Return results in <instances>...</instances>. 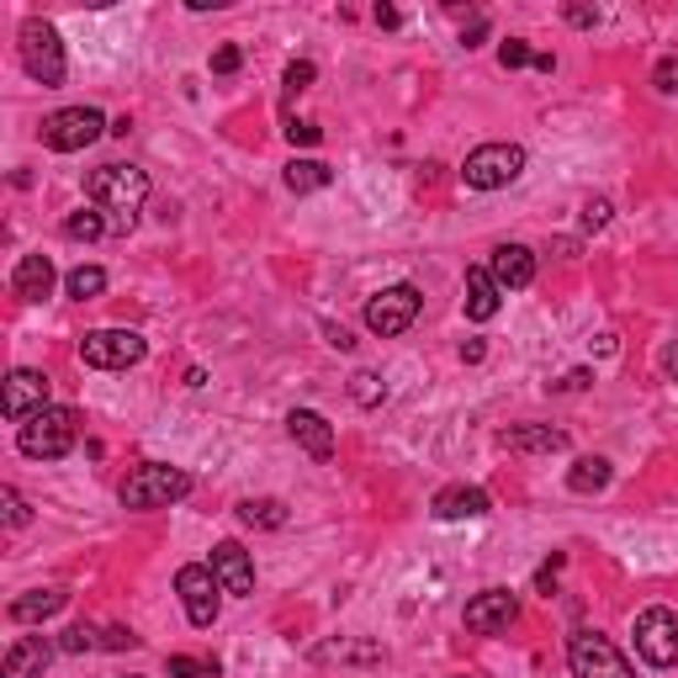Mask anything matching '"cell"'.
Instances as JSON below:
<instances>
[{"mask_svg": "<svg viewBox=\"0 0 678 678\" xmlns=\"http://www.w3.org/2000/svg\"><path fill=\"white\" fill-rule=\"evenodd\" d=\"M86 191L101 212H112L107 218V234H127L138 223V207L148 202V176L138 165H101V170H90Z\"/></svg>", "mask_w": 678, "mask_h": 678, "instance_id": "1", "label": "cell"}, {"mask_svg": "<svg viewBox=\"0 0 678 678\" xmlns=\"http://www.w3.org/2000/svg\"><path fill=\"white\" fill-rule=\"evenodd\" d=\"M75 441H80V413L64 409V403H48L16 430V451L32 456V462H59V456L75 451Z\"/></svg>", "mask_w": 678, "mask_h": 678, "instance_id": "2", "label": "cell"}, {"mask_svg": "<svg viewBox=\"0 0 678 678\" xmlns=\"http://www.w3.org/2000/svg\"><path fill=\"white\" fill-rule=\"evenodd\" d=\"M191 488H197L191 473L165 467V462H144V467H133L127 482H122V509H170V503H180Z\"/></svg>", "mask_w": 678, "mask_h": 678, "instance_id": "3", "label": "cell"}, {"mask_svg": "<svg viewBox=\"0 0 678 678\" xmlns=\"http://www.w3.org/2000/svg\"><path fill=\"white\" fill-rule=\"evenodd\" d=\"M101 133H112V127H107V118H101L96 107H59V112H48L43 127H37V138L54 148V154H80V148H90Z\"/></svg>", "mask_w": 678, "mask_h": 678, "instance_id": "4", "label": "cell"}, {"mask_svg": "<svg viewBox=\"0 0 678 678\" xmlns=\"http://www.w3.org/2000/svg\"><path fill=\"white\" fill-rule=\"evenodd\" d=\"M567 668H573V678H636L625 652L599 631H573L567 636Z\"/></svg>", "mask_w": 678, "mask_h": 678, "instance_id": "5", "label": "cell"}, {"mask_svg": "<svg viewBox=\"0 0 678 678\" xmlns=\"http://www.w3.org/2000/svg\"><path fill=\"white\" fill-rule=\"evenodd\" d=\"M22 69H27L37 86H64V43L54 22H43V16H27L22 22Z\"/></svg>", "mask_w": 678, "mask_h": 678, "instance_id": "6", "label": "cell"}, {"mask_svg": "<svg viewBox=\"0 0 678 678\" xmlns=\"http://www.w3.org/2000/svg\"><path fill=\"white\" fill-rule=\"evenodd\" d=\"M148 355V340L138 329H90L80 340V360L96 371H127Z\"/></svg>", "mask_w": 678, "mask_h": 678, "instance_id": "7", "label": "cell"}, {"mask_svg": "<svg viewBox=\"0 0 678 678\" xmlns=\"http://www.w3.org/2000/svg\"><path fill=\"white\" fill-rule=\"evenodd\" d=\"M419 308H424L419 287H409V281H398V287H382V292L366 302V329H371L377 340H398V334H409V329H413Z\"/></svg>", "mask_w": 678, "mask_h": 678, "instance_id": "8", "label": "cell"}, {"mask_svg": "<svg viewBox=\"0 0 678 678\" xmlns=\"http://www.w3.org/2000/svg\"><path fill=\"white\" fill-rule=\"evenodd\" d=\"M520 170H525V148L520 144H482L467 154L462 180H467L473 191H499L509 180H520Z\"/></svg>", "mask_w": 678, "mask_h": 678, "instance_id": "9", "label": "cell"}, {"mask_svg": "<svg viewBox=\"0 0 678 678\" xmlns=\"http://www.w3.org/2000/svg\"><path fill=\"white\" fill-rule=\"evenodd\" d=\"M176 593H180V604H186V620H191L197 631H207V625L218 620V610H223V583H218V573L202 567V562H186V567H180Z\"/></svg>", "mask_w": 678, "mask_h": 678, "instance_id": "10", "label": "cell"}, {"mask_svg": "<svg viewBox=\"0 0 678 678\" xmlns=\"http://www.w3.org/2000/svg\"><path fill=\"white\" fill-rule=\"evenodd\" d=\"M636 652L647 657L652 668H678V615L652 604L636 615Z\"/></svg>", "mask_w": 678, "mask_h": 678, "instance_id": "11", "label": "cell"}, {"mask_svg": "<svg viewBox=\"0 0 678 678\" xmlns=\"http://www.w3.org/2000/svg\"><path fill=\"white\" fill-rule=\"evenodd\" d=\"M0 409H5L11 424H27L32 413L48 409V377L32 371V366H16V371L5 377V387H0Z\"/></svg>", "mask_w": 678, "mask_h": 678, "instance_id": "12", "label": "cell"}, {"mask_svg": "<svg viewBox=\"0 0 678 678\" xmlns=\"http://www.w3.org/2000/svg\"><path fill=\"white\" fill-rule=\"evenodd\" d=\"M514 615H520V599L509 589H482L467 599V631L473 636H499V631H509L514 625Z\"/></svg>", "mask_w": 678, "mask_h": 678, "instance_id": "13", "label": "cell"}, {"mask_svg": "<svg viewBox=\"0 0 678 678\" xmlns=\"http://www.w3.org/2000/svg\"><path fill=\"white\" fill-rule=\"evenodd\" d=\"M212 573H218L223 593H234V599H249V593H255V562H249V552H244L238 541H218V546H212Z\"/></svg>", "mask_w": 678, "mask_h": 678, "instance_id": "14", "label": "cell"}, {"mask_svg": "<svg viewBox=\"0 0 678 678\" xmlns=\"http://www.w3.org/2000/svg\"><path fill=\"white\" fill-rule=\"evenodd\" d=\"M54 663V642L48 636H16L5 657H0V678H43Z\"/></svg>", "mask_w": 678, "mask_h": 678, "instance_id": "15", "label": "cell"}, {"mask_svg": "<svg viewBox=\"0 0 678 678\" xmlns=\"http://www.w3.org/2000/svg\"><path fill=\"white\" fill-rule=\"evenodd\" d=\"M287 435H292L313 462H334V424L319 409H292L287 413Z\"/></svg>", "mask_w": 678, "mask_h": 678, "instance_id": "16", "label": "cell"}, {"mask_svg": "<svg viewBox=\"0 0 678 678\" xmlns=\"http://www.w3.org/2000/svg\"><path fill=\"white\" fill-rule=\"evenodd\" d=\"M488 270H493V281H499L503 292H525V287L535 281V255L525 249V244H499L493 260H488Z\"/></svg>", "mask_w": 678, "mask_h": 678, "instance_id": "17", "label": "cell"}, {"mask_svg": "<svg viewBox=\"0 0 678 678\" xmlns=\"http://www.w3.org/2000/svg\"><path fill=\"white\" fill-rule=\"evenodd\" d=\"M462 308H467V319H473V324L499 319L503 287L493 281V270H488V266H473V270H467V297H462Z\"/></svg>", "mask_w": 678, "mask_h": 678, "instance_id": "18", "label": "cell"}, {"mask_svg": "<svg viewBox=\"0 0 678 678\" xmlns=\"http://www.w3.org/2000/svg\"><path fill=\"white\" fill-rule=\"evenodd\" d=\"M54 281H59V270L48 255H22L16 270H11V292L22 297V302H43V297L54 292Z\"/></svg>", "mask_w": 678, "mask_h": 678, "instance_id": "19", "label": "cell"}, {"mask_svg": "<svg viewBox=\"0 0 678 678\" xmlns=\"http://www.w3.org/2000/svg\"><path fill=\"white\" fill-rule=\"evenodd\" d=\"M488 509H493V499H488L482 488H467V482H462V488H441L435 503H430V514L445 520V525H451V520H482Z\"/></svg>", "mask_w": 678, "mask_h": 678, "instance_id": "20", "label": "cell"}, {"mask_svg": "<svg viewBox=\"0 0 678 678\" xmlns=\"http://www.w3.org/2000/svg\"><path fill=\"white\" fill-rule=\"evenodd\" d=\"M503 445L520 451V456H557V451H567V435L552 430V424H509Z\"/></svg>", "mask_w": 678, "mask_h": 678, "instance_id": "21", "label": "cell"}, {"mask_svg": "<svg viewBox=\"0 0 678 678\" xmlns=\"http://www.w3.org/2000/svg\"><path fill=\"white\" fill-rule=\"evenodd\" d=\"M64 604H69V593L64 589H32V593H22V599H11L5 615L16 620V625H37V620H54Z\"/></svg>", "mask_w": 678, "mask_h": 678, "instance_id": "22", "label": "cell"}, {"mask_svg": "<svg viewBox=\"0 0 678 678\" xmlns=\"http://www.w3.org/2000/svg\"><path fill=\"white\" fill-rule=\"evenodd\" d=\"M610 477H615V467H610L604 456H578V462L567 467V488L589 499V493H604V488H610Z\"/></svg>", "mask_w": 678, "mask_h": 678, "instance_id": "23", "label": "cell"}, {"mask_svg": "<svg viewBox=\"0 0 678 678\" xmlns=\"http://www.w3.org/2000/svg\"><path fill=\"white\" fill-rule=\"evenodd\" d=\"M287 191H297V197H308V191H324L329 180H334V170H329L324 159H292L287 165Z\"/></svg>", "mask_w": 678, "mask_h": 678, "instance_id": "24", "label": "cell"}, {"mask_svg": "<svg viewBox=\"0 0 678 678\" xmlns=\"http://www.w3.org/2000/svg\"><path fill=\"white\" fill-rule=\"evenodd\" d=\"M238 520H244V525H260V531H281V525H287V503L281 499H244L238 503Z\"/></svg>", "mask_w": 678, "mask_h": 678, "instance_id": "25", "label": "cell"}, {"mask_svg": "<svg viewBox=\"0 0 678 678\" xmlns=\"http://www.w3.org/2000/svg\"><path fill=\"white\" fill-rule=\"evenodd\" d=\"M64 292L75 297V302L101 297V292H107V270H101V266H75L69 276H64Z\"/></svg>", "mask_w": 678, "mask_h": 678, "instance_id": "26", "label": "cell"}, {"mask_svg": "<svg viewBox=\"0 0 678 678\" xmlns=\"http://www.w3.org/2000/svg\"><path fill=\"white\" fill-rule=\"evenodd\" d=\"M319 657H329V663H382V647L377 642H334Z\"/></svg>", "mask_w": 678, "mask_h": 678, "instance_id": "27", "label": "cell"}, {"mask_svg": "<svg viewBox=\"0 0 678 678\" xmlns=\"http://www.w3.org/2000/svg\"><path fill=\"white\" fill-rule=\"evenodd\" d=\"M351 398L360 403V409H382L387 382L377 377V371H355V377H351Z\"/></svg>", "mask_w": 678, "mask_h": 678, "instance_id": "28", "label": "cell"}, {"mask_svg": "<svg viewBox=\"0 0 678 678\" xmlns=\"http://www.w3.org/2000/svg\"><path fill=\"white\" fill-rule=\"evenodd\" d=\"M64 234L69 238H101L107 234V218H101V212H69V218H64Z\"/></svg>", "mask_w": 678, "mask_h": 678, "instance_id": "29", "label": "cell"}, {"mask_svg": "<svg viewBox=\"0 0 678 678\" xmlns=\"http://www.w3.org/2000/svg\"><path fill=\"white\" fill-rule=\"evenodd\" d=\"M59 647H64V652H96V647H101V631L80 620V625H69V631L59 636Z\"/></svg>", "mask_w": 678, "mask_h": 678, "instance_id": "30", "label": "cell"}, {"mask_svg": "<svg viewBox=\"0 0 678 678\" xmlns=\"http://www.w3.org/2000/svg\"><path fill=\"white\" fill-rule=\"evenodd\" d=\"M165 674L170 678H218V663H202V657H170Z\"/></svg>", "mask_w": 678, "mask_h": 678, "instance_id": "31", "label": "cell"}, {"mask_svg": "<svg viewBox=\"0 0 678 678\" xmlns=\"http://www.w3.org/2000/svg\"><path fill=\"white\" fill-rule=\"evenodd\" d=\"M0 503H5V525H11V531H22V525H27V520H32L27 499H22L16 488H0Z\"/></svg>", "mask_w": 678, "mask_h": 678, "instance_id": "32", "label": "cell"}, {"mask_svg": "<svg viewBox=\"0 0 678 678\" xmlns=\"http://www.w3.org/2000/svg\"><path fill=\"white\" fill-rule=\"evenodd\" d=\"M652 86L663 90V96H678V54H663L657 69H652Z\"/></svg>", "mask_w": 678, "mask_h": 678, "instance_id": "33", "label": "cell"}, {"mask_svg": "<svg viewBox=\"0 0 678 678\" xmlns=\"http://www.w3.org/2000/svg\"><path fill=\"white\" fill-rule=\"evenodd\" d=\"M499 64H503V69H525V64H535L531 43H525V37H509V43L499 48Z\"/></svg>", "mask_w": 678, "mask_h": 678, "instance_id": "34", "label": "cell"}, {"mask_svg": "<svg viewBox=\"0 0 678 678\" xmlns=\"http://www.w3.org/2000/svg\"><path fill=\"white\" fill-rule=\"evenodd\" d=\"M313 80H319V69H313V64H308V59L287 64V96H302V90L313 86Z\"/></svg>", "mask_w": 678, "mask_h": 678, "instance_id": "35", "label": "cell"}, {"mask_svg": "<svg viewBox=\"0 0 678 678\" xmlns=\"http://www.w3.org/2000/svg\"><path fill=\"white\" fill-rule=\"evenodd\" d=\"M287 138H292V144H302V148H313L319 138H324V127H319V122H308V118H292V122H287Z\"/></svg>", "mask_w": 678, "mask_h": 678, "instance_id": "36", "label": "cell"}, {"mask_svg": "<svg viewBox=\"0 0 678 678\" xmlns=\"http://www.w3.org/2000/svg\"><path fill=\"white\" fill-rule=\"evenodd\" d=\"M244 54H238V43H223V48H212V75H234Z\"/></svg>", "mask_w": 678, "mask_h": 678, "instance_id": "37", "label": "cell"}, {"mask_svg": "<svg viewBox=\"0 0 678 678\" xmlns=\"http://www.w3.org/2000/svg\"><path fill=\"white\" fill-rule=\"evenodd\" d=\"M604 223H610V202H604V197H593V202L583 207V229H589V234H599Z\"/></svg>", "mask_w": 678, "mask_h": 678, "instance_id": "38", "label": "cell"}, {"mask_svg": "<svg viewBox=\"0 0 678 678\" xmlns=\"http://www.w3.org/2000/svg\"><path fill=\"white\" fill-rule=\"evenodd\" d=\"M562 16H567L573 27H599V11H593V5H567Z\"/></svg>", "mask_w": 678, "mask_h": 678, "instance_id": "39", "label": "cell"}, {"mask_svg": "<svg viewBox=\"0 0 678 678\" xmlns=\"http://www.w3.org/2000/svg\"><path fill=\"white\" fill-rule=\"evenodd\" d=\"M583 387H593V371H583V366H578V371H567V377L557 382V392H583Z\"/></svg>", "mask_w": 678, "mask_h": 678, "instance_id": "40", "label": "cell"}, {"mask_svg": "<svg viewBox=\"0 0 678 678\" xmlns=\"http://www.w3.org/2000/svg\"><path fill=\"white\" fill-rule=\"evenodd\" d=\"M101 647H112V652H122V647H138V636H133V631H122V625H112V631L101 636Z\"/></svg>", "mask_w": 678, "mask_h": 678, "instance_id": "41", "label": "cell"}, {"mask_svg": "<svg viewBox=\"0 0 678 678\" xmlns=\"http://www.w3.org/2000/svg\"><path fill=\"white\" fill-rule=\"evenodd\" d=\"M663 377L678 387V340H674V345H663Z\"/></svg>", "mask_w": 678, "mask_h": 678, "instance_id": "42", "label": "cell"}, {"mask_svg": "<svg viewBox=\"0 0 678 678\" xmlns=\"http://www.w3.org/2000/svg\"><path fill=\"white\" fill-rule=\"evenodd\" d=\"M329 334V345H334V351H355V340H351V329H340V324H329L324 329Z\"/></svg>", "mask_w": 678, "mask_h": 678, "instance_id": "43", "label": "cell"}, {"mask_svg": "<svg viewBox=\"0 0 678 678\" xmlns=\"http://www.w3.org/2000/svg\"><path fill=\"white\" fill-rule=\"evenodd\" d=\"M482 37H488V16H477V22H473V32H462V43H467V48H477Z\"/></svg>", "mask_w": 678, "mask_h": 678, "instance_id": "44", "label": "cell"}, {"mask_svg": "<svg viewBox=\"0 0 678 678\" xmlns=\"http://www.w3.org/2000/svg\"><path fill=\"white\" fill-rule=\"evenodd\" d=\"M482 340H467V345H462V360H467V366H477V360H482Z\"/></svg>", "mask_w": 678, "mask_h": 678, "instance_id": "45", "label": "cell"}, {"mask_svg": "<svg viewBox=\"0 0 678 678\" xmlns=\"http://www.w3.org/2000/svg\"><path fill=\"white\" fill-rule=\"evenodd\" d=\"M398 22H403V16H398L392 5H377V27H398Z\"/></svg>", "mask_w": 678, "mask_h": 678, "instance_id": "46", "label": "cell"}]
</instances>
